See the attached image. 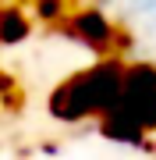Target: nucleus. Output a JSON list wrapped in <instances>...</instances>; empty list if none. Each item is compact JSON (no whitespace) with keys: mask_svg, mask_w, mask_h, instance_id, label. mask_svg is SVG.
<instances>
[{"mask_svg":"<svg viewBox=\"0 0 156 160\" xmlns=\"http://www.w3.org/2000/svg\"><path fill=\"white\" fill-rule=\"evenodd\" d=\"M25 32H29V22H25L21 11H4V14H0V39H4V43L21 39Z\"/></svg>","mask_w":156,"mask_h":160,"instance_id":"7ed1b4c3","label":"nucleus"},{"mask_svg":"<svg viewBox=\"0 0 156 160\" xmlns=\"http://www.w3.org/2000/svg\"><path fill=\"white\" fill-rule=\"evenodd\" d=\"M124 75L128 61L117 53H106L96 68L68 78L64 86L50 96V110L60 121H85V118H103L124 92Z\"/></svg>","mask_w":156,"mask_h":160,"instance_id":"f257e3e1","label":"nucleus"},{"mask_svg":"<svg viewBox=\"0 0 156 160\" xmlns=\"http://www.w3.org/2000/svg\"><path fill=\"white\" fill-rule=\"evenodd\" d=\"M99 7L121 32L117 57L156 64V0H85Z\"/></svg>","mask_w":156,"mask_h":160,"instance_id":"f03ea898","label":"nucleus"}]
</instances>
